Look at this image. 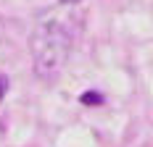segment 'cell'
Listing matches in <instances>:
<instances>
[{
	"mask_svg": "<svg viewBox=\"0 0 153 147\" xmlns=\"http://www.w3.org/2000/svg\"><path fill=\"white\" fill-rule=\"evenodd\" d=\"M63 3H74V0H63Z\"/></svg>",
	"mask_w": 153,
	"mask_h": 147,
	"instance_id": "277c9868",
	"label": "cell"
},
{
	"mask_svg": "<svg viewBox=\"0 0 153 147\" xmlns=\"http://www.w3.org/2000/svg\"><path fill=\"white\" fill-rule=\"evenodd\" d=\"M34 74L40 79H53L69 58V34L58 21H48L32 37Z\"/></svg>",
	"mask_w": 153,
	"mask_h": 147,
	"instance_id": "6da1fadb",
	"label": "cell"
},
{
	"mask_svg": "<svg viewBox=\"0 0 153 147\" xmlns=\"http://www.w3.org/2000/svg\"><path fill=\"white\" fill-rule=\"evenodd\" d=\"M82 103H85V105H100V103H103V97H100L98 92H85V95H82Z\"/></svg>",
	"mask_w": 153,
	"mask_h": 147,
	"instance_id": "7a4b0ae2",
	"label": "cell"
},
{
	"mask_svg": "<svg viewBox=\"0 0 153 147\" xmlns=\"http://www.w3.org/2000/svg\"><path fill=\"white\" fill-rule=\"evenodd\" d=\"M3 89H8V82H5V79L0 76V95H3Z\"/></svg>",
	"mask_w": 153,
	"mask_h": 147,
	"instance_id": "3957f363",
	"label": "cell"
}]
</instances>
